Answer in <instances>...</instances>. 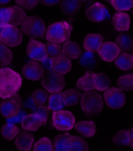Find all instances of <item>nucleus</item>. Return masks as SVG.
I'll return each mask as SVG.
<instances>
[{
  "instance_id": "c85d7f7f",
  "label": "nucleus",
  "mask_w": 133,
  "mask_h": 151,
  "mask_svg": "<svg viewBox=\"0 0 133 151\" xmlns=\"http://www.w3.org/2000/svg\"><path fill=\"white\" fill-rule=\"evenodd\" d=\"M20 132V129L18 126L10 123L4 124L1 129V133L5 139L11 141L15 138Z\"/></svg>"
},
{
  "instance_id": "c03bdc74",
  "label": "nucleus",
  "mask_w": 133,
  "mask_h": 151,
  "mask_svg": "<svg viewBox=\"0 0 133 151\" xmlns=\"http://www.w3.org/2000/svg\"><path fill=\"white\" fill-rule=\"evenodd\" d=\"M11 1V0H0V5H5Z\"/></svg>"
},
{
  "instance_id": "c9c22d12",
  "label": "nucleus",
  "mask_w": 133,
  "mask_h": 151,
  "mask_svg": "<svg viewBox=\"0 0 133 151\" xmlns=\"http://www.w3.org/2000/svg\"><path fill=\"white\" fill-rule=\"evenodd\" d=\"M79 63L81 66L86 68H92L95 65L94 54L91 52H84L81 56Z\"/></svg>"
},
{
  "instance_id": "a211bd4d",
  "label": "nucleus",
  "mask_w": 133,
  "mask_h": 151,
  "mask_svg": "<svg viewBox=\"0 0 133 151\" xmlns=\"http://www.w3.org/2000/svg\"><path fill=\"white\" fill-rule=\"evenodd\" d=\"M131 18L127 13L118 12L112 18V23L115 29L120 32L127 31L130 28Z\"/></svg>"
},
{
  "instance_id": "20e7f679",
  "label": "nucleus",
  "mask_w": 133,
  "mask_h": 151,
  "mask_svg": "<svg viewBox=\"0 0 133 151\" xmlns=\"http://www.w3.org/2000/svg\"><path fill=\"white\" fill-rule=\"evenodd\" d=\"M71 30V25L65 21L55 23L49 26L46 30V40L49 42L63 43L70 38Z\"/></svg>"
},
{
  "instance_id": "72a5a7b5",
  "label": "nucleus",
  "mask_w": 133,
  "mask_h": 151,
  "mask_svg": "<svg viewBox=\"0 0 133 151\" xmlns=\"http://www.w3.org/2000/svg\"><path fill=\"white\" fill-rule=\"evenodd\" d=\"M33 151H55L53 144L47 137H43L34 146Z\"/></svg>"
},
{
  "instance_id": "79ce46f5",
  "label": "nucleus",
  "mask_w": 133,
  "mask_h": 151,
  "mask_svg": "<svg viewBox=\"0 0 133 151\" xmlns=\"http://www.w3.org/2000/svg\"><path fill=\"white\" fill-rule=\"evenodd\" d=\"M42 61V63L44 65V67H45L47 70H48L49 71L52 70V63H51V58H47L46 59Z\"/></svg>"
},
{
  "instance_id": "09e8293b",
  "label": "nucleus",
  "mask_w": 133,
  "mask_h": 151,
  "mask_svg": "<svg viewBox=\"0 0 133 151\" xmlns=\"http://www.w3.org/2000/svg\"><path fill=\"white\" fill-rule=\"evenodd\" d=\"M132 54H133V52H132Z\"/></svg>"
},
{
  "instance_id": "de8ad7c7",
  "label": "nucleus",
  "mask_w": 133,
  "mask_h": 151,
  "mask_svg": "<svg viewBox=\"0 0 133 151\" xmlns=\"http://www.w3.org/2000/svg\"><path fill=\"white\" fill-rule=\"evenodd\" d=\"M132 16H133V11H132Z\"/></svg>"
},
{
  "instance_id": "9d476101",
  "label": "nucleus",
  "mask_w": 133,
  "mask_h": 151,
  "mask_svg": "<svg viewBox=\"0 0 133 151\" xmlns=\"http://www.w3.org/2000/svg\"><path fill=\"white\" fill-rule=\"evenodd\" d=\"M22 33L17 27L7 26L2 29L0 33V42L6 46L15 47L21 44Z\"/></svg>"
},
{
  "instance_id": "e433bc0d",
  "label": "nucleus",
  "mask_w": 133,
  "mask_h": 151,
  "mask_svg": "<svg viewBox=\"0 0 133 151\" xmlns=\"http://www.w3.org/2000/svg\"><path fill=\"white\" fill-rule=\"evenodd\" d=\"M111 4L118 12L128 11L133 7V0H112Z\"/></svg>"
},
{
  "instance_id": "2eb2a0df",
  "label": "nucleus",
  "mask_w": 133,
  "mask_h": 151,
  "mask_svg": "<svg viewBox=\"0 0 133 151\" xmlns=\"http://www.w3.org/2000/svg\"><path fill=\"white\" fill-rule=\"evenodd\" d=\"M51 63L52 70L60 75L69 73L72 68L71 60L63 54L51 58Z\"/></svg>"
},
{
  "instance_id": "f03ea898",
  "label": "nucleus",
  "mask_w": 133,
  "mask_h": 151,
  "mask_svg": "<svg viewBox=\"0 0 133 151\" xmlns=\"http://www.w3.org/2000/svg\"><path fill=\"white\" fill-rule=\"evenodd\" d=\"M56 151H88L89 147L84 139L69 133L58 134L54 140Z\"/></svg>"
},
{
  "instance_id": "6e6552de",
  "label": "nucleus",
  "mask_w": 133,
  "mask_h": 151,
  "mask_svg": "<svg viewBox=\"0 0 133 151\" xmlns=\"http://www.w3.org/2000/svg\"><path fill=\"white\" fill-rule=\"evenodd\" d=\"M53 126L58 130L68 131L73 127L76 122L74 115L70 111L60 110L53 114Z\"/></svg>"
},
{
  "instance_id": "7c9ffc66",
  "label": "nucleus",
  "mask_w": 133,
  "mask_h": 151,
  "mask_svg": "<svg viewBox=\"0 0 133 151\" xmlns=\"http://www.w3.org/2000/svg\"><path fill=\"white\" fill-rule=\"evenodd\" d=\"M64 107L65 105L63 102L62 94L59 92L50 96L48 101V108L50 110L57 111L59 110H62Z\"/></svg>"
},
{
  "instance_id": "5701e85b",
  "label": "nucleus",
  "mask_w": 133,
  "mask_h": 151,
  "mask_svg": "<svg viewBox=\"0 0 133 151\" xmlns=\"http://www.w3.org/2000/svg\"><path fill=\"white\" fill-rule=\"evenodd\" d=\"M61 11L66 16H73L81 7L80 0H60Z\"/></svg>"
},
{
  "instance_id": "7ed1b4c3",
  "label": "nucleus",
  "mask_w": 133,
  "mask_h": 151,
  "mask_svg": "<svg viewBox=\"0 0 133 151\" xmlns=\"http://www.w3.org/2000/svg\"><path fill=\"white\" fill-rule=\"evenodd\" d=\"M81 107L86 116L90 117L97 116L103 109V98L97 92L86 91L81 95Z\"/></svg>"
},
{
  "instance_id": "2f4dec72",
  "label": "nucleus",
  "mask_w": 133,
  "mask_h": 151,
  "mask_svg": "<svg viewBox=\"0 0 133 151\" xmlns=\"http://www.w3.org/2000/svg\"><path fill=\"white\" fill-rule=\"evenodd\" d=\"M117 85L121 90L130 91L133 90V74L121 76L117 80Z\"/></svg>"
},
{
  "instance_id": "f257e3e1",
  "label": "nucleus",
  "mask_w": 133,
  "mask_h": 151,
  "mask_svg": "<svg viewBox=\"0 0 133 151\" xmlns=\"http://www.w3.org/2000/svg\"><path fill=\"white\" fill-rule=\"evenodd\" d=\"M22 77L9 68H0V98H9L17 94L21 88Z\"/></svg>"
},
{
  "instance_id": "9b49d317",
  "label": "nucleus",
  "mask_w": 133,
  "mask_h": 151,
  "mask_svg": "<svg viewBox=\"0 0 133 151\" xmlns=\"http://www.w3.org/2000/svg\"><path fill=\"white\" fill-rule=\"evenodd\" d=\"M22 101L18 94L4 99L0 104V112L6 118L15 117L20 112Z\"/></svg>"
},
{
  "instance_id": "bb28decb",
  "label": "nucleus",
  "mask_w": 133,
  "mask_h": 151,
  "mask_svg": "<svg viewBox=\"0 0 133 151\" xmlns=\"http://www.w3.org/2000/svg\"><path fill=\"white\" fill-rule=\"evenodd\" d=\"M62 97L64 105L73 106L78 104L81 98V94L76 89H69L63 92Z\"/></svg>"
},
{
  "instance_id": "58836bf2",
  "label": "nucleus",
  "mask_w": 133,
  "mask_h": 151,
  "mask_svg": "<svg viewBox=\"0 0 133 151\" xmlns=\"http://www.w3.org/2000/svg\"><path fill=\"white\" fill-rule=\"evenodd\" d=\"M46 51L47 54L52 57H55L62 54V50L59 43L49 42L46 46Z\"/></svg>"
},
{
  "instance_id": "b1692460",
  "label": "nucleus",
  "mask_w": 133,
  "mask_h": 151,
  "mask_svg": "<svg viewBox=\"0 0 133 151\" xmlns=\"http://www.w3.org/2000/svg\"><path fill=\"white\" fill-rule=\"evenodd\" d=\"M115 65L121 70H131L133 68V55L126 52L119 54L115 60Z\"/></svg>"
},
{
  "instance_id": "ddd939ff",
  "label": "nucleus",
  "mask_w": 133,
  "mask_h": 151,
  "mask_svg": "<svg viewBox=\"0 0 133 151\" xmlns=\"http://www.w3.org/2000/svg\"><path fill=\"white\" fill-rule=\"evenodd\" d=\"M27 53L30 58L36 61H42L48 58L45 44L31 38L27 44Z\"/></svg>"
},
{
  "instance_id": "a878e982",
  "label": "nucleus",
  "mask_w": 133,
  "mask_h": 151,
  "mask_svg": "<svg viewBox=\"0 0 133 151\" xmlns=\"http://www.w3.org/2000/svg\"><path fill=\"white\" fill-rule=\"evenodd\" d=\"M120 52H129L133 48V40L128 34H121L115 41Z\"/></svg>"
},
{
  "instance_id": "1a4fd4ad",
  "label": "nucleus",
  "mask_w": 133,
  "mask_h": 151,
  "mask_svg": "<svg viewBox=\"0 0 133 151\" xmlns=\"http://www.w3.org/2000/svg\"><path fill=\"white\" fill-rule=\"evenodd\" d=\"M104 99L108 107L114 110L121 109L126 103V97L124 91L114 87H109L105 91Z\"/></svg>"
},
{
  "instance_id": "a18cd8bd",
  "label": "nucleus",
  "mask_w": 133,
  "mask_h": 151,
  "mask_svg": "<svg viewBox=\"0 0 133 151\" xmlns=\"http://www.w3.org/2000/svg\"><path fill=\"white\" fill-rule=\"evenodd\" d=\"M105 1H107L108 3H111V1H112V0H105Z\"/></svg>"
},
{
  "instance_id": "f8f14e48",
  "label": "nucleus",
  "mask_w": 133,
  "mask_h": 151,
  "mask_svg": "<svg viewBox=\"0 0 133 151\" xmlns=\"http://www.w3.org/2000/svg\"><path fill=\"white\" fill-rule=\"evenodd\" d=\"M86 18L93 22H100L110 17V12L106 6L100 2L95 3L88 7L86 12Z\"/></svg>"
},
{
  "instance_id": "49530a36",
  "label": "nucleus",
  "mask_w": 133,
  "mask_h": 151,
  "mask_svg": "<svg viewBox=\"0 0 133 151\" xmlns=\"http://www.w3.org/2000/svg\"><path fill=\"white\" fill-rule=\"evenodd\" d=\"M80 1H87V0H80Z\"/></svg>"
},
{
  "instance_id": "dca6fc26",
  "label": "nucleus",
  "mask_w": 133,
  "mask_h": 151,
  "mask_svg": "<svg viewBox=\"0 0 133 151\" xmlns=\"http://www.w3.org/2000/svg\"><path fill=\"white\" fill-rule=\"evenodd\" d=\"M120 50L113 42H107L102 44L98 50V54L102 60L107 62H111L116 60L120 54Z\"/></svg>"
},
{
  "instance_id": "0eeeda50",
  "label": "nucleus",
  "mask_w": 133,
  "mask_h": 151,
  "mask_svg": "<svg viewBox=\"0 0 133 151\" xmlns=\"http://www.w3.org/2000/svg\"><path fill=\"white\" fill-rule=\"evenodd\" d=\"M65 80L63 76L54 71L51 70L43 76L42 85L44 88L52 94L59 93L65 87Z\"/></svg>"
},
{
  "instance_id": "393cba45",
  "label": "nucleus",
  "mask_w": 133,
  "mask_h": 151,
  "mask_svg": "<svg viewBox=\"0 0 133 151\" xmlns=\"http://www.w3.org/2000/svg\"><path fill=\"white\" fill-rule=\"evenodd\" d=\"M94 73L88 71L84 73L83 77L80 78L77 81V87L84 91H91L95 89L94 83Z\"/></svg>"
},
{
  "instance_id": "f704fd0d",
  "label": "nucleus",
  "mask_w": 133,
  "mask_h": 151,
  "mask_svg": "<svg viewBox=\"0 0 133 151\" xmlns=\"http://www.w3.org/2000/svg\"><path fill=\"white\" fill-rule=\"evenodd\" d=\"M48 99L47 92L42 89H37L32 94V99L36 107L44 106Z\"/></svg>"
},
{
  "instance_id": "cd10ccee",
  "label": "nucleus",
  "mask_w": 133,
  "mask_h": 151,
  "mask_svg": "<svg viewBox=\"0 0 133 151\" xmlns=\"http://www.w3.org/2000/svg\"><path fill=\"white\" fill-rule=\"evenodd\" d=\"M94 83L95 89L98 91H105L110 87V80L103 73H94Z\"/></svg>"
},
{
  "instance_id": "473e14b6",
  "label": "nucleus",
  "mask_w": 133,
  "mask_h": 151,
  "mask_svg": "<svg viewBox=\"0 0 133 151\" xmlns=\"http://www.w3.org/2000/svg\"><path fill=\"white\" fill-rule=\"evenodd\" d=\"M113 142L116 145L127 147L130 145L129 132L127 130H121L117 132L113 138Z\"/></svg>"
},
{
  "instance_id": "4c0bfd02",
  "label": "nucleus",
  "mask_w": 133,
  "mask_h": 151,
  "mask_svg": "<svg viewBox=\"0 0 133 151\" xmlns=\"http://www.w3.org/2000/svg\"><path fill=\"white\" fill-rule=\"evenodd\" d=\"M49 109L47 106H40L33 109V114H36L42 120L43 125H45L48 118V112Z\"/></svg>"
},
{
  "instance_id": "423d86ee",
  "label": "nucleus",
  "mask_w": 133,
  "mask_h": 151,
  "mask_svg": "<svg viewBox=\"0 0 133 151\" xmlns=\"http://www.w3.org/2000/svg\"><path fill=\"white\" fill-rule=\"evenodd\" d=\"M21 29L27 36L35 38L43 37L46 31L44 20L36 16L25 17L21 23Z\"/></svg>"
},
{
  "instance_id": "37998d69",
  "label": "nucleus",
  "mask_w": 133,
  "mask_h": 151,
  "mask_svg": "<svg viewBox=\"0 0 133 151\" xmlns=\"http://www.w3.org/2000/svg\"><path fill=\"white\" fill-rule=\"evenodd\" d=\"M129 138H130V145L131 148L133 149V127L129 130Z\"/></svg>"
},
{
  "instance_id": "4468645a",
  "label": "nucleus",
  "mask_w": 133,
  "mask_h": 151,
  "mask_svg": "<svg viewBox=\"0 0 133 151\" xmlns=\"http://www.w3.org/2000/svg\"><path fill=\"white\" fill-rule=\"evenodd\" d=\"M22 74L28 80L37 81L43 77L44 70L40 63L35 61H31L23 66Z\"/></svg>"
},
{
  "instance_id": "ea45409f",
  "label": "nucleus",
  "mask_w": 133,
  "mask_h": 151,
  "mask_svg": "<svg viewBox=\"0 0 133 151\" xmlns=\"http://www.w3.org/2000/svg\"><path fill=\"white\" fill-rule=\"evenodd\" d=\"M15 1L22 9L32 10L38 5L39 0H15Z\"/></svg>"
},
{
  "instance_id": "6ab92c4d",
  "label": "nucleus",
  "mask_w": 133,
  "mask_h": 151,
  "mask_svg": "<svg viewBox=\"0 0 133 151\" xmlns=\"http://www.w3.org/2000/svg\"><path fill=\"white\" fill-rule=\"evenodd\" d=\"M81 53L82 51L79 44L70 40L64 42L62 49V54L67 57L68 59H78L81 57Z\"/></svg>"
},
{
  "instance_id": "c756f323",
  "label": "nucleus",
  "mask_w": 133,
  "mask_h": 151,
  "mask_svg": "<svg viewBox=\"0 0 133 151\" xmlns=\"http://www.w3.org/2000/svg\"><path fill=\"white\" fill-rule=\"evenodd\" d=\"M12 58V51L5 45L0 42V66L5 67L11 64Z\"/></svg>"
},
{
  "instance_id": "412c9836",
  "label": "nucleus",
  "mask_w": 133,
  "mask_h": 151,
  "mask_svg": "<svg viewBox=\"0 0 133 151\" xmlns=\"http://www.w3.org/2000/svg\"><path fill=\"white\" fill-rule=\"evenodd\" d=\"M34 136L29 132H22L19 134L15 143L17 149L21 151H29L32 148Z\"/></svg>"
},
{
  "instance_id": "aec40b11",
  "label": "nucleus",
  "mask_w": 133,
  "mask_h": 151,
  "mask_svg": "<svg viewBox=\"0 0 133 151\" xmlns=\"http://www.w3.org/2000/svg\"><path fill=\"white\" fill-rule=\"evenodd\" d=\"M22 127L23 130L29 131H36L43 125L42 120L39 116L35 114H27L21 121Z\"/></svg>"
},
{
  "instance_id": "39448f33",
  "label": "nucleus",
  "mask_w": 133,
  "mask_h": 151,
  "mask_svg": "<svg viewBox=\"0 0 133 151\" xmlns=\"http://www.w3.org/2000/svg\"><path fill=\"white\" fill-rule=\"evenodd\" d=\"M25 16V11L18 6L0 8V28L21 25Z\"/></svg>"
},
{
  "instance_id": "a19ab883",
  "label": "nucleus",
  "mask_w": 133,
  "mask_h": 151,
  "mask_svg": "<svg viewBox=\"0 0 133 151\" xmlns=\"http://www.w3.org/2000/svg\"><path fill=\"white\" fill-rule=\"evenodd\" d=\"M39 1L44 5L50 6L57 5L59 3L60 0H39Z\"/></svg>"
},
{
  "instance_id": "4be33fe9",
  "label": "nucleus",
  "mask_w": 133,
  "mask_h": 151,
  "mask_svg": "<svg viewBox=\"0 0 133 151\" xmlns=\"http://www.w3.org/2000/svg\"><path fill=\"white\" fill-rule=\"evenodd\" d=\"M77 131L87 138H92L97 131V128L93 121H80L74 125Z\"/></svg>"
},
{
  "instance_id": "f3484780",
  "label": "nucleus",
  "mask_w": 133,
  "mask_h": 151,
  "mask_svg": "<svg viewBox=\"0 0 133 151\" xmlns=\"http://www.w3.org/2000/svg\"><path fill=\"white\" fill-rule=\"evenodd\" d=\"M103 37L100 34H88L84 39V49L88 52H97L103 44Z\"/></svg>"
}]
</instances>
